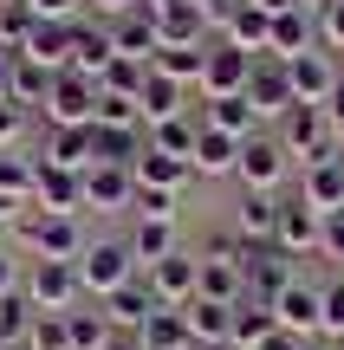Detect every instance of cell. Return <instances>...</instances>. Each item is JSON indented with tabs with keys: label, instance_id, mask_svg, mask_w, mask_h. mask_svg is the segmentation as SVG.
<instances>
[{
	"label": "cell",
	"instance_id": "2",
	"mask_svg": "<svg viewBox=\"0 0 344 350\" xmlns=\"http://www.w3.org/2000/svg\"><path fill=\"white\" fill-rule=\"evenodd\" d=\"M273 137L286 143V156H293V169H306V163H338V124L325 117V104H293V111L280 117V130Z\"/></svg>",
	"mask_w": 344,
	"mask_h": 350
},
{
	"label": "cell",
	"instance_id": "49",
	"mask_svg": "<svg viewBox=\"0 0 344 350\" xmlns=\"http://www.w3.org/2000/svg\"><path fill=\"white\" fill-rule=\"evenodd\" d=\"M319 253L344 273V214H332V221H325V247H319Z\"/></svg>",
	"mask_w": 344,
	"mask_h": 350
},
{
	"label": "cell",
	"instance_id": "16",
	"mask_svg": "<svg viewBox=\"0 0 344 350\" xmlns=\"http://www.w3.org/2000/svg\"><path fill=\"white\" fill-rule=\"evenodd\" d=\"M299 201H306L312 214H344V156L338 163H306L299 169Z\"/></svg>",
	"mask_w": 344,
	"mask_h": 350
},
{
	"label": "cell",
	"instance_id": "23",
	"mask_svg": "<svg viewBox=\"0 0 344 350\" xmlns=\"http://www.w3.org/2000/svg\"><path fill=\"white\" fill-rule=\"evenodd\" d=\"M195 124H202V130H228V137L247 143L260 130V117H254L247 98H202V104H195Z\"/></svg>",
	"mask_w": 344,
	"mask_h": 350
},
{
	"label": "cell",
	"instance_id": "19",
	"mask_svg": "<svg viewBox=\"0 0 344 350\" xmlns=\"http://www.w3.org/2000/svg\"><path fill=\"white\" fill-rule=\"evenodd\" d=\"M286 72H293L299 104H325V98H332V85H338V59H332L325 46H312V52H299V59H286Z\"/></svg>",
	"mask_w": 344,
	"mask_h": 350
},
{
	"label": "cell",
	"instance_id": "13",
	"mask_svg": "<svg viewBox=\"0 0 344 350\" xmlns=\"http://www.w3.org/2000/svg\"><path fill=\"white\" fill-rule=\"evenodd\" d=\"M85 208H98V214H130V208H137V175L117 169V163H91V169H85Z\"/></svg>",
	"mask_w": 344,
	"mask_h": 350
},
{
	"label": "cell",
	"instance_id": "4",
	"mask_svg": "<svg viewBox=\"0 0 344 350\" xmlns=\"http://www.w3.org/2000/svg\"><path fill=\"white\" fill-rule=\"evenodd\" d=\"M98 78H85V72H72L65 65L59 78H52V91H46V104H39V117H46V130H78V124H91L98 117Z\"/></svg>",
	"mask_w": 344,
	"mask_h": 350
},
{
	"label": "cell",
	"instance_id": "28",
	"mask_svg": "<svg viewBox=\"0 0 344 350\" xmlns=\"http://www.w3.org/2000/svg\"><path fill=\"white\" fill-rule=\"evenodd\" d=\"M137 338H143V350H202L195 331H189V318H182L176 305H156V318L137 331Z\"/></svg>",
	"mask_w": 344,
	"mask_h": 350
},
{
	"label": "cell",
	"instance_id": "43",
	"mask_svg": "<svg viewBox=\"0 0 344 350\" xmlns=\"http://www.w3.org/2000/svg\"><path fill=\"white\" fill-rule=\"evenodd\" d=\"M319 338H325V344H338V338H344V273H338V279H325V312H319Z\"/></svg>",
	"mask_w": 344,
	"mask_h": 350
},
{
	"label": "cell",
	"instance_id": "34",
	"mask_svg": "<svg viewBox=\"0 0 344 350\" xmlns=\"http://www.w3.org/2000/svg\"><path fill=\"white\" fill-rule=\"evenodd\" d=\"M176 247H182L176 221H137V227H130V253H137V266H156V260H169Z\"/></svg>",
	"mask_w": 344,
	"mask_h": 350
},
{
	"label": "cell",
	"instance_id": "56",
	"mask_svg": "<svg viewBox=\"0 0 344 350\" xmlns=\"http://www.w3.org/2000/svg\"><path fill=\"white\" fill-rule=\"evenodd\" d=\"M13 221H20V201H7V195H0V234H7Z\"/></svg>",
	"mask_w": 344,
	"mask_h": 350
},
{
	"label": "cell",
	"instance_id": "45",
	"mask_svg": "<svg viewBox=\"0 0 344 350\" xmlns=\"http://www.w3.org/2000/svg\"><path fill=\"white\" fill-rule=\"evenodd\" d=\"M91 124H117V130H143V111H137V98H117V91H104L98 98V117Z\"/></svg>",
	"mask_w": 344,
	"mask_h": 350
},
{
	"label": "cell",
	"instance_id": "14",
	"mask_svg": "<svg viewBox=\"0 0 344 350\" xmlns=\"http://www.w3.org/2000/svg\"><path fill=\"white\" fill-rule=\"evenodd\" d=\"M319 312H325V286H312V279H293V286L273 299V318H280V331H293V338H319Z\"/></svg>",
	"mask_w": 344,
	"mask_h": 350
},
{
	"label": "cell",
	"instance_id": "10",
	"mask_svg": "<svg viewBox=\"0 0 344 350\" xmlns=\"http://www.w3.org/2000/svg\"><path fill=\"white\" fill-rule=\"evenodd\" d=\"M273 247L293 253V260L319 253V247H325V214H312L299 195H280V234H273Z\"/></svg>",
	"mask_w": 344,
	"mask_h": 350
},
{
	"label": "cell",
	"instance_id": "26",
	"mask_svg": "<svg viewBox=\"0 0 344 350\" xmlns=\"http://www.w3.org/2000/svg\"><path fill=\"white\" fill-rule=\"evenodd\" d=\"M137 111H143V130H156V124H169V117H189V104H182V85H176V78L150 72V78H143V91H137Z\"/></svg>",
	"mask_w": 344,
	"mask_h": 350
},
{
	"label": "cell",
	"instance_id": "24",
	"mask_svg": "<svg viewBox=\"0 0 344 350\" xmlns=\"http://www.w3.org/2000/svg\"><path fill=\"white\" fill-rule=\"evenodd\" d=\"M189 169L202 175V182H215V175H234V169H241V137H228V130H202V137H195Z\"/></svg>",
	"mask_w": 344,
	"mask_h": 350
},
{
	"label": "cell",
	"instance_id": "51",
	"mask_svg": "<svg viewBox=\"0 0 344 350\" xmlns=\"http://www.w3.org/2000/svg\"><path fill=\"white\" fill-rule=\"evenodd\" d=\"M39 20H78V0H26Z\"/></svg>",
	"mask_w": 344,
	"mask_h": 350
},
{
	"label": "cell",
	"instance_id": "21",
	"mask_svg": "<svg viewBox=\"0 0 344 350\" xmlns=\"http://www.w3.org/2000/svg\"><path fill=\"white\" fill-rule=\"evenodd\" d=\"M182 318H189V331H195V344H202V350H228L234 344V305L189 299V305H182Z\"/></svg>",
	"mask_w": 344,
	"mask_h": 350
},
{
	"label": "cell",
	"instance_id": "11",
	"mask_svg": "<svg viewBox=\"0 0 344 350\" xmlns=\"http://www.w3.org/2000/svg\"><path fill=\"white\" fill-rule=\"evenodd\" d=\"M247 78H254V59H247V52H234L228 39H215V46H208V59H202V98H241Z\"/></svg>",
	"mask_w": 344,
	"mask_h": 350
},
{
	"label": "cell",
	"instance_id": "7",
	"mask_svg": "<svg viewBox=\"0 0 344 350\" xmlns=\"http://www.w3.org/2000/svg\"><path fill=\"white\" fill-rule=\"evenodd\" d=\"M241 98L254 104V117H260V124H280V117L299 104V91H293V72H286V59L260 52V59H254V78H247V91H241Z\"/></svg>",
	"mask_w": 344,
	"mask_h": 350
},
{
	"label": "cell",
	"instance_id": "60",
	"mask_svg": "<svg viewBox=\"0 0 344 350\" xmlns=\"http://www.w3.org/2000/svg\"><path fill=\"white\" fill-rule=\"evenodd\" d=\"M338 150H344V130H338Z\"/></svg>",
	"mask_w": 344,
	"mask_h": 350
},
{
	"label": "cell",
	"instance_id": "52",
	"mask_svg": "<svg viewBox=\"0 0 344 350\" xmlns=\"http://www.w3.org/2000/svg\"><path fill=\"white\" fill-rule=\"evenodd\" d=\"M189 7H195V13H202V20H208V26H228V13H234V7H241V0H189Z\"/></svg>",
	"mask_w": 344,
	"mask_h": 350
},
{
	"label": "cell",
	"instance_id": "61",
	"mask_svg": "<svg viewBox=\"0 0 344 350\" xmlns=\"http://www.w3.org/2000/svg\"><path fill=\"white\" fill-rule=\"evenodd\" d=\"M332 350H344V338H338V344H332Z\"/></svg>",
	"mask_w": 344,
	"mask_h": 350
},
{
	"label": "cell",
	"instance_id": "12",
	"mask_svg": "<svg viewBox=\"0 0 344 350\" xmlns=\"http://www.w3.org/2000/svg\"><path fill=\"white\" fill-rule=\"evenodd\" d=\"M39 163V156H33ZM33 208L46 214H85V175L78 169H59V163H39L33 175Z\"/></svg>",
	"mask_w": 344,
	"mask_h": 350
},
{
	"label": "cell",
	"instance_id": "44",
	"mask_svg": "<svg viewBox=\"0 0 344 350\" xmlns=\"http://www.w3.org/2000/svg\"><path fill=\"white\" fill-rule=\"evenodd\" d=\"M182 195L176 188H137V221H176Z\"/></svg>",
	"mask_w": 344,
	"mask_h": 350
},
{
	"label": "cell",
	"instance_id": "6",
	"mask_svg": "<svg viewBox=\"0 0 344 350\" xmlns=\"http://www.w3.org/2000/svg\"><path fill=\"white\" fill-rule=\"evenodd\" d=\"M286 175H293L286 143L273 137V130H254V137L241 143V169H234V182H241V188H267V195H280Z\"/></svg>",
	"mask_w": 344,
	"mask_h": 350
},
{
	"label": "cell",
	"instance_id": "39",
	"mask_svg": "<svg viewBox=\"0 0 344 350\" xmlns=\"http://www.w3.org/2000/svg\"><path fill=\"white\" fill-rule=\"evenodd\" d=\"M33 175H39V163H33V156H20V150H0V195H7V201L33 208Z\"/></svg>",
	"mask_w": 344,
	"mask_h": 350
},
{
	"label": "cell",
	"instance_id": "46",
	"mask_svg": "<svg viewBox=\"0 0 344 350\" xmlns=\"http://www.w3.org/2000/svg\"><path fill=\"white\" fill-rule=\"evenodd\" d=\"M33 350H72V331H65V312H39L33 318Z\"/></svg>",
	"mask_w": 344,
	"mask_h": 350
},
{
	"label": "cell",
	"instance_id": "27",
	"mask_svg": "<svg viewBox=\"0 0 344 350\" xmlns=\"http://www.w3.org/2000/svg\"><path fill=\"white\" fill-rule=\"evenodd\" d=\"M130 175H137V188H176V195L195 182V169L182 163V156H163V150H150V143H143V156L130 163Z\"/></svg>",
	"mask_w": 344,
	"mask_h": 350
},
{
	"label": "cell",
	"instance_id": "41",
	"mask_svg": "<svg viewBox=\"0 0 344 350\" xmlns=\"http://www.w3.org/2000/svg\"><path fill=\"white\" fill-rule=\"evenodd\" d=\"M33 26H39V13L26 0H0V52H20Z\"/></svg>",
	"mask_w": 344,
	"mask_h": 350
},
{
	"label": "cell",
	"instance_id": "9",
	"mask_svg": "<svg viewBox=\"0 0 344 350\" xmlns=\"http://www.w3.org/2000/svg\"><path fill=\"white\" fill-rule=\"evenodd\" d=\"M241 273H247V292L273 305V299L299 279V266H293V253H280V247L267 240V247H247V253H241Z\"/></svg>",
	"mask_w": 344,
	"mask_h": 350
},
{
	"label": "cell",
	"instance_id": "54",
	"mask_svg": "<svg viewBox=\"0 0 344 350\" xmlns=\"http://www.w3.org/2000/svg\"><path fill=\"white\" fill-rule=\"evenodd\" d=\"M0 98H13V52H0Z\"/></svg>",
	"mask_w": 344,
	"mask_h": 350
},
{
	"label": "cell",
	"instance_id": "40",
	"mask_svg": "<svg viewBox=\"0 0 344 350\" xmlns=\"http://www.w3.org/2000/svg\"><path fill=\"white\" fill-rule=\"evenodd\" d=\"M33 318H39L33 299H26V292H7V299H0V350L33 338Z\"/></svg>",
	"mask_w": 344,
	"mask_h": 350
},
{
	"label": "cell",
	"instance_id": "59",
	"mask_svg": "<svg viewBox=\"0 0 344 350\" xmlns=\"http://www.w3.org/2000/svg\"><path fill=\"white\" fill-rule=\"evenodd\" d=\"M299 7H306V13H319V7H332V0H299Z\"/></svg>",
	"mask_w": 344,
	"mask_h": 350
},
{
	"label": "cell",
	"instance_id": "3",
	"mask_svg": "<svg viewBox=\"0 0 344 350\" xmlns=\"http://www.w3.org/2000/svg\"><path fill=\"white\" fill-rule=\"evenodd\" d=\"M143 266L137 253H130V240H91L85 253H78V286H85V299H111L117 286H130Z\"/></svg>",
	"mask_w": 344,
	"mask_h": 350
},
{
	"label": "cell",
	"instance_id": "8",
	"mask_svg": "<svg viewBox=\"0 0 344 350\" xmlns=\"http://www.w3.org/2000/svg\"><path fill=\"white\" fill-rule=\"evenodd\" d=\"M143 279H150V292H156V305H189L195 292H202V260H195L189 247H176L169 260H156V266H143Z\"/></svg>",
	"mask_w": 344,
	"mask_h": 350
},
{
	"label": "cell",
	"instance_id": "18",
	"mask_svg": "<svg viewBox=\"0 0 344 350\" xmlns=\"http://www.w3.org/2000/svg\"><path fill=\"white\" fill-rule=\"evenodd\" d=\"M104 33H111V52H117V59H137V65L156 59V13L130 7V13H117Z\"/></svg>",
	"mask_w": 344,
	"mask_h": 350
},
{
	"label": "cell",
	"instance_id": "5",
	"mask_svg": "<svg viewBox=\"0 0 344 350\" xmlns=\"http://www.w3.org/2000/svg\"><path fill=\"white\" fill-rule=\"evenodd\" d=\"M20 292L33 299V312H78V305H85V286H78L72 260H26Z\"/></svg>",
	"mask_w": 344,
	"mask_h": 350
},
{
	"label": "cell",
	"instance_id": "30",
	"mask_svg": "<svg viewBox=\"0 0 344 350\" xmlns=\"http://www.w3.org/2000/svg\"><path fill=\"white\" fill-rule=\"evenodd\" d=\"M273 331H280V318H273V305L247 292V299L234 305V344H241V350H260V344L273 338Z\"/></svg>",
	"mask_w": 344,
	"mask_h": 350
},
{
	"label": "cell",
	"instance_id": "1",
	"mask_svg": "<svg viewBox=\"0 0 344 350\" xmlns=\"http://www.w3.org/2000/svg\"><path fill=\"white\" fill-rule=\"evenodd\" d=\"M13 240L26 247V260H72L91 247V234L78 227V214H46V208H20L13 221Z\"/></svg>",
	"mask_w": 344,
	"mask_h": 350
},
{
	"label": "cell",
	"instance_id": "25",
	"mask_svg": "<svg viewBox=\"0 0 344 350\" xmlns=\"http://www.w3.org/2000/svg\"><path fill=\"white\" fill-rule=\"evenodd\" d=\"M312 46H319V13H306V7L273 13V59H299Z\"/></svg>",
	"mask_w": 344,
	"mask_h": 350
},
{
	"label": "cell",
	"instance_id": "38",
	"mask_svg": "<svg viewBox=\"0 0 344 350\" xmlns=\"http://www.w3.org/2000/svg\"><path fill=\"white\" fill-rule=\"evenodd\" d=\"M202 59H208V46H163L150 59V72L176 78V85H202Z\"/></svg>",
	"mask_w": 344,
	"mask_h": 350
},
{
	"label": "cell",
	"instance_id": "17",
	"mask_svg": "<svg viewBox=\"0 0 344 350\" xmlns=\"http://www.w3.org/2000/svg\"><path fill=\"white\" fill-rule=\"evenodd\" d=\"M221 39H228L234 52H247V59H260V52H273V13L260 7V0H241V7L228 13V26H221Z\"/></svg>",
	"mask_w": 344,
	"mask_h": 350
},
{
	"label": "cell",
	"instance_id": "36",
	"mask_svg": "<svg viewBox=\"0 0 344 350\" xmlns=\"http://www.w3.org/2000/svg\"><path fill=\"white\" fill-rule=\"evenodd\" d=\"M195 137H202L195 111H189V117H169V124H156V130H143V143H150V150H163V156H182V163L195 156Z\"/></svg>",
	"mask_w": 344,
	"mask_h": 350
},
{
	"label": "cell",
	"instance_id": "20",
	"mask_svg": "<svg viewBox=\"0 0 344 350\" xmlns=\"http://www.w3.org/2000/svg\"><path fill=\"white\" fill-rule=\"evenodd\" d=\"M98 305H104V318H111L117 331H143L156 318V292H150V279H143V273L130 279V286H117L111 299H98Z\"/></svg>",
	"mask_w": 344,
	"mask_h": 350
},
{
	"label": "cell",
	"instance_id": "33",
	"mask_svg": "<svg viewBox=\"0 0 344 350\" xmlns=\"http://www.w3.org/2000/svg\"><path fill=\"white\" fill-rule=\"evenodd\" d=\"M91 156L98 163H117V169H130L143 156V130H117V124H91Z\"/></svg>",
	"mask_w": 344,
	"mask_h": 350
},
{
	"label": "cell",
	"instance_id": "32",
	"mask_svg": "<svg viewBox=\"0 0 344 350\" xmlns=\"http://www.w3.org/2000/svg\"><path fill=\"white\" fill-rule=\"evenodd\" d=\"M163 46H208V20L195 7H169L156 13V52Z\"/></svg>",
	"mask_w": 344,
	"mask_h": 350
},
{
	"label": "cell",
	"instance_id": "50",
	"mask_svg": "<svg viewBox=\"0 0 344 350\" xmlns=\"http://www.w3.org/2000/svg\"><path fill=\"white\" fill-rule=\"evenodd\" d=\"M20 253H13V247H0V299H7V292H20Z\"/></svg>",
	"mask_w": 344,
	"mask_h": 350
},
{
	"label": "cell",
	"instance_id": "31",
	"mask_svg": "<svg viewBox=\"0 0 344 350\" xmlns=\"http://www.w3.org/2000/svg\"><path fill=\"white\" fill-rule=\"evenodd\" d=\"M117 52H111V33L104 26H85L78 20L72 26V72H85V78H104V65H111Z\"/></svg>",
	"mask_w": 344,
	"mask_h": 350
},
{
	"label": "cell",
	"instance_id": "55",
	"mask_svg": "<svg viewBox=\"0 0 344 350\" xmlns=\"http://www.w3.org/2000/svg\"><path fill=\"white\" fill-rule=\"evenodd\" d=\"M91 7H98V13H111V20H117V13H130V7H143V0H91Z\"/></svg>",
	"mask_w": 344,
	"mask_h": 350
},
{
	"label": "cell",
	"instance_id": "35",
	"mask_svg": "<svg viewBox=\"0 0 344 350\" xmlns=\"http://www.w3.org/2000/svg\"><path fill=\"white\" fill-rule=\"evenodd\" d=\"M52 78H59V72H46L39 59H26V52H13V104H26V111H39V104H46V91H52Z\"/></svg>",
	"mask_w": 344,
	"mask_h": 350
},
{
	"label": "cell",
	"instance_id": "22",
	"mask_svg": "<svg viewBox=\"0 0 344 350\" xmlns=\"http://www.w3.org/2000/svg\"><path fill=\"white\" fill-rule=\"evenodd\" d=\"M72 26L78 20H39L33 33H26V59H39L46 65V72H65V65H72Z\"/></svg>",
	"mask_w": 344,
	"mask_h": 350
},
{
	"label": "cell",
	"instance_id": "42",
	"mask_svg": "<svg viewBox=\"0 0 344 350\" xmlns=\"http://www.w3.org/2000/svg\"><path fill=\"white\" fill-rule=\"evenodd\" d=\"M143 78H150V65H137V59H111V65H104V78H98V91L137 98V91H143Z\"/></svg>",
	"mask_w": 344,
	"mask_h": 350
},
{
	"label": "cell",
	"instance_id": "53",
	"mask_svg": "<svg viewBox=\"0 0 344 350\" xmlns=\"http://www.w3.org/2000/svg\"><path fill=\"white\" fill-rule=\"evenodd\" d=\"M104 350H143V338H137V331H111V344H104Z\"/></svg>",
	"mask_w": 344,
	"mask_h": 350
},
{
	"label": "cell",
	"instance_id": "15",
	"mask_svg": "<svg viewBox=\"0 0 344 350\" xmlns=\"http://www.w3.org/2000/svg\"><path fill=\"white\" fill-rule=\"evenodd\" d=\"M234 234H241L247 247H267V240L280 234V195H267V188H241V201H234Z\"/></svg>",
	"mask_w": 344,
	"mask_h": 350
},
{
	"label": "cell",
	"instance_id": "57",
	"mask_svg": "<svg viewBox=\"0 0 344 350\" xmlns=\"http://www.w3.org/2000/svg\"><path fill=\"white\" fill-rule=\"evenodd\" d=\"M169 7H189V0H143V13H169Z\"/></svg>",
	"mask_w": 344,
	"mask_h": 350
},
{
	"label": "cell",
	"instance_id": "37",
	"mask_svg": "<svg viewBox=\"0 0 344 350\" xmlns=\"http://www.w3.org/2000/svg\"><path fill=\"white\" fill-rule=\"evenodd\" d=\"M65 331H72V350H104L117 325L104 318V305H78V312H65Z\"/></svg>",
	"mask_w": 344,
	"mask_h": 350
},
{
	"label": "cell",
	"instance_id": "48",
	"mask_svg": "<svg viewBox=\"0 0 344 350\" xmlns=\"http://www.w3.org/2000/svg\"><path fill=\"white\" fill-rule=\"evenodd\" d=\"M319 46L332 52V59H344V0L319 7Z\"/></svg>",
	"mask_w": 344,
	"mask_h": 350
},
{
	"label": "cell",
	"instance_id": "58",
	"mask_svg": "<svg viewBox=\"0 0 344 350\" xmlns=\"http://www.w3.org/2000/svg\"><path fill=\"white\" fill-rule=\"evenodd\" d=\"M260 7H267V13H286V7H299V0H260Z\"/></svg>",
	"mask_w": 344,
	"mask_h": 350
},
{
	"label": "cell",
	"instance_id": "47",
	"mask_svg": "<svg viewBox=\"0 0 344 350\" xmlns=\"http://www.w3.org/2000/svg\"><path fill=\"white\" fill-rule=\"evenodd\" d=\"M39 111H26V104H13V98H0V150H20V137H26V124H33Z\"/></svg>",
	"mask_w": 344,
	"mask_h": 350
},
{
	"label": "cell",
	"instance_id": "29",
	"mask_svg": "<svg viewBox=\"0 0 344 350\" xmlns=\"http://www.w3.org/2000/svg\"><path fill=\"white\" fill-rule=\"evenodd\" d=\"M39 163H59V169H78L85 175L98 156H91V124H78V130H46V156Z\"/></svg>",
	"mask_w": 344,
	"mask_h": 350
},
{
	"label": "cell",
	"instance_id": "62",
	"mask_svg": "<svg viewBox=\"0 0 344 350\" xmlns=\"http://www.w3.org/2000/svg\"><path fill=\"white\" fill-rule=\"evenodd\" d=\"M228 350H241V344H228Z\"/></svg>",
	"mask_w": 344,
	"mask_h": 350
}]
</instances>
